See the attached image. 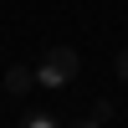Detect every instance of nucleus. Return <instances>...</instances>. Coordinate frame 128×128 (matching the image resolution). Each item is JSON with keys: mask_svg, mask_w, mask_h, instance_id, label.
<instances>
[{"mask_svg": "<svg viewBox=\"0 0 128 128\" xmlns=\"http://www.w3.org/2000/svg\"><path fill=\"white\" fill-rule=\"evenodd\" d=\"M77 67H82V62H77V51H72V46H51L46 56H41V67H36V82L56 92V87H67V82L77 77Z\"/></svg>", "mask_w": 128, "mask_h": 128, "instance_id": "f257e3e1", "label": "nucleus"}, {"mask_svg": "<svg viewBox=\"0 0 128 128\" xmlns=\"http://www.w3.org/2000/svg\"><path fill=\"white\" fill-rule=\"evenodd\" d=\"M20 128H62V123H56V118H51V113H31V118H26V123H20Z\"/></svg>", "mask_w": 128, "mask_h": 128, "instance_id": "7ed1b4c3", "label": "nucleus"}, {"mask_svg": "<svg viewBox=\"0 0 128 128\" xmlns=\"http://www.w3.org/2000/svg\"><path fill=\"white\" fill-rule=\"evenodd\" d=\"M113 72H118V77L128 82V51H118V62H113Z\"/></svg>", "mask_w": 128, "mask_h": 128, "instance_id": "20e7f679", "label": "nucleus"}, {"mask_svg": "<svg viewBox=\"0 0 128 128\" xmlns=\"http://www.w3.org/2000/svg\"><path fill=\"white\" fill-rule=\"evenodd\" d=\"M31 87H36V72H31V67H10L5 72V92H10V98H26Z\"/></svg>", "mask_w": 128, "mask_h": 128, "instance_id": "f03ea898", "label": "nucleus"}, {"mask_svg": "<svg viewBox=\"0 0 128 128\" xmlns=\"http://www.w3.org/2000/svg\"><path fill=\"white\" fill-rule=\"evenodd\" d=\"M77 128H102V123H77Z\"/></svg>", "mask_w": 128, "mask_h": 128, "instance_id": "39448f33", "label": "nucleus"}]
</instances>
